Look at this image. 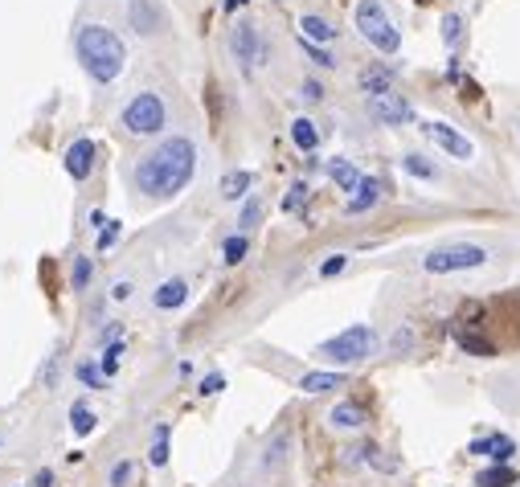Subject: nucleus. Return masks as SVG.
I'll return each mask as SVG.
<instances>
[{
	"instance_id": "f257e3e1",
	"label": "nucleus",
	"mask_w": 520,
	"mask_h": 487,
	"mask_svg": "<svg viewBox=\"0 0 520 487\" xmlns=\"http://www.w3.org/2000/svg\"><path fill=\"white\" fill-rule=\"evenodd\" d=\"M197 172V144L189 136H164L160 144H152L136 168H132V185L144 201H172Z\"/></svg>"
},
{
	"instance_id": "f03ea898",
	"label": "nucleus",
	"mask_w": 520,
	"mask_h": 487,
	"mask_svg": "<svg viewBox=\"0 0 520 487\" xmlns=\"http://www.w3.org/2000/svg\"><path fill=\"white\" fill-rule=\"evenodd\" d=\"M74 54H78V66L86 70V78L99 82V86L119 82V74H123V66H127L123 37H119L111 25H99V21L78 25V33H74Z\"/></svg>"
},
{
	"instance_id": "7ed1b4c3",
	"label": "nucleus",
	"mask_w": 520,
	"mask_h": 487,
	"mask_svg": "<svg viewBox=\"0 0 520 487\" xmlns=\"http://www.w3.org/2000/svg\"><path fill=\"white\" fill-rule=\"evenodd\" d=\"M119 127L127 131V136H136V140H152L160 136V131L168 127V107L156 91H136L132 99L123 103L119 111Z\"/></svg>"
},
{
	"instance_id": "20e7f679",
	"label": "nucleus",
	"mask_w": 520,
	"mask_h": 487,
	"mask_svg": "<svg viewBox=\"0 0 520 487\" xmlns=\"http://www.w3.org/2000/svg\"><path fill=\"white\" fill-rule=\"evenodd\" d=\"M353 25L373 50H381V54H398L402 50V33H398L394 17L385 13L381 0H361V5L353 9Z\"/></svg>"
},
{
	"instance_id": "39448f33",
	"label": "nucleus",
	"mask_w": 520,
	"mask_h": 487,
	"mask_svg": "<svg viewBox=\"0 0 520 487\" xmlns=\"http://www.w3.org/2000/svg\"><path fill=\"white\" fill-rule=\"evenodd\" d=\"M373 352H377V332L369 324H353V328L336 332L332 340H324L316 348V357L328 365H357V361L373 357Z\"/></svg>"
},
{
	"instance_id": "423d86ee",
	"label": "nucleus",
	"mask_w": 520,
	"mask_h": 487,
	"mask_svg": "<svg viewBox=\"0 0 520 487\" xmlns=\"http://www.w3.org/2000/svg\"><path fill=\"white\" fill-rule=\"evenodd\" d=\"M488 262V250L484 246H471V242H451V246H439L422 258V271L426 275H459V271H475Z\"/></svg>"
},
{
	"instance_id": "0eeeda50",
	"label": "nucleus",
	"mask_w": 520,
	"mask_h": 487,
	"mask_svg": "<svg viewBox=\"0 0 520 487\" xmlns=\"http://www.w3.org/2000/svg\"><path fill=\"white\" fill-rule=\"evenodd\" d=\"M230 54H234V62L250 74L258 62H267V41H263V33H258V25H250V21H238L234 29H230Z\"/></svg>"
},
{
	"instance_id": "6e6552de",
	"label": "nucleus",
	"mask_w": 520,
	"mask_h": 487,
	"mask_svg": "<svg viewBox=\"0 0 520 487\" xmlns=\"http://www.w3.org/2000/svg\"><path fill=\"white\" fill-rule=\"evenodd\" d=\"M422 136L435 144V148H443L451 160H471V156H475V144L463 136L459 127H451V123H443V119H426V123H422Z\"/></svg>"
},
{
	"instance_id": "1a4fd4ad",
	"label": "nucleus",
	"mask_w": 520,
	"mask_h": 487,
	"mask_svg": "<svg viewBox=\"0 0 520 487\" xmlns=\"http://www.w3.org/2000/svg\"><path fill=\"white\" fill-rule=\"evenodd\" d=\"M95 164H99V144L95 140H86V136H78L70 148H66V160H62V168H66V176L74 185H86L95 176Z\"/></svg>"
},
{
	"instance_id": "9d476101",
	"label": "nucleus",
	"mask_w": 520,
	"mask_h": 487,
	"mask_svg": "<svg viewBox=\"0 0 520 487\" xmlns=\"http://www.w3.org/2000/svg\"><path fill=\"white\" fill-rule=\"evenodd\" d=\"M369 119L381 127H406V123H414V107L398 91H385V95L369 99Z\"/></svg>"
},
{
	"instance_id": "9b49d317",
	"label": "nucleus",
	"mask_w": 520,
	"mask_h": 487,
	"mask_svg": "<svg viewBox=\"0 0 520 487\" xmlns=\"http://www.w3.org/2000/svg\"><path fill=\"white\" fill-rule=\"evenodd\" d=\"M127 25H132L140 37H152L164 29V9L156 0H127Z\"/></svg>"
},
{
	"instance_id": "f8f14e48",
	"label": "nucleus",
	"mask_w": 520,
	"mask_h": 487,
	"mask_svg": "<svg viewBox=\"0 0 520 487\" xmlns=\"http://www.w3.org/2000/svg\"><path fill=\"white\" fill-rule=\"evenodd\" d=\"M467 451L480 455V459H492V463H508L516 455V442L508 434H484V438H475Z\"/></svg>"
},
{
	"instance_id": "ddd939ff",
	"label": "nucleus",
	"mask_w": 520,
	"mask_h": 487,
	"mask_svg": "<svg viewBox=\"0 0 520 487\" xmlns=\"http://www.w3.org/2000/svg\"><path fill=\"white\" fill-rule=\"evenodd\" d=\"M185 299H189V283H185V279H164V283L152 291V307H160V312L185 307Z\"/></svg>"
},
{
	"instance_id": "4468645a",
	"label": "nucleus",
	"mask_w": 520,
	"mask_h": 487,
	"mask_svg": "<svg viewBox=\"0 0 520 487\" xmlns=\"http://www.w3.org/2000/svg\"><path fill=\"white\" fill-rule=\"evenodd\" d=\"M369 418H365V406H357V402H336L332 410H328V426L332 430H361Z\"/></svg>"
},
{
	"instance_id": "2eb2a0df",
	"label": "nucleus",
	"mask_w": 520,
	"mask_h": 487,
	"mask_svg": "<svg viewBox=\"0 0 520 487\" xmlns=\"http://www.w3.org/2000/svg\"><path fill=\"white\" fill-rule=\"evenodd\" d=\"M381 193H385V185L377 181V176H361V185H357V193L349 197V213H365V209H373L377 201H381Z\"/></svg>"
},
{
	"instance_id": "dca6fc26",
	"label": "nucleus",
	"mask_w": 520,
	"mask_h": 487,
	"mask_svg": "<svg viewBox=\"0 0 520 487\" xmlns=\"http://www.w3.org/2000/svg\"><path fill=\"white\" fill-rule=\"evenodd\" d=\"M328 176H332V185H336L340 193H357V185H361L365 172H357L353 160H340V156H336V160L328 164Z\"/></svg>"
},
{
	"instance_id": "f3484780",
	"label": "nucleus",
	"mask_w": 520,
	"mask_h": 487,
	"mask_svg": "<svg viewBox=\"0 0 520 487\" xmlns=\"http://www.w3.org/2000/svg\"><path fill=\"white\" fill-rule=\"evenodd\" d=\"M299 37H303V41H316V46H328V41L336 37V29H332L324 17H316V13H303V17H299Z\"/></svg>"
},
{
	"instance_id": "a211bd4d",
	"label": "nucleus",
	"mask_w": 520,
	"mask_h": 487,
	"mask_svg": "<svg viewBox=\"0 0 520 487\" xmlns=\"http://www.w3.org/2000/svg\"><path fill=\"white\" fill-rule=\"evenodd\" d=\"M299 389H303V393H332V389H344V373H340V369H324V373H303Z\"/></svg>"
},
{
	"instance_id": "6ab92c4d",
	"label": "nucleus",
	"mask_w": 520,
	"mask_h": 487,
	"mask_svg": "<svg viewBox=\"0 0 520 487\" xmlns=\"http://www.w3.org/2000/svg\"><path fill=\"white\" fill-rule=\"evenodd\" d=\"M291 144L299 148V152H316L320 148V127L312 123V119H291Z\"/></svg>"
},
{
	"instance_id": "aec40b11",
	"label": "nucleus",
	"mask_w": 520,
	"mask_h": 487,
	"mask_svg": "<svg viewBox=\"0 0 520 487\" xmlns=\"http://www.w3.org/2000/svg\"><path fill=\"white\" fill-rule=\"evenodd\" d=\"M250 185H254V172H226L222 176V197L226 201H246L250 197Z\"/></svg>"
},
{
	"instance_id": "412c9836",
	"label": "nucleus",
	"mask_w": 520,
	"mask_h": 487,
	"mask_svg": "<svg viewBox=\"0 0 520 487\" xmlns=\"http://www.w3.org/2000/svg\"><path fill=\"white\" fill-rule=\"evenodd\" d=\"M361 91L373 99V95H385V91H394V70H385V66H373L361 74Z\"/></svg>"
},
{
	"instance_id": "4be33fe9",
	"label": "nucleus",
	"mask_w": 520,
	"mask_h": 487,
	"mask_svg": "<svg viewBox=\"0 0 520 487\" xmlns=\"http://www.w3.org/2000/svg\"><path fill=\"white\" fill-rule=\"evenodd\" d=\"M455 344L463 352H471V357H496V344L484 340V336H475V332H467V328H455Z\"/></svg>"
},
{
	"instance_id": "5701e85b",
	"label": "nucleus",
	"mask_w": 520,
	"mask_h": 487,
	"mask_svg": "<svg viewBox=\"0 0 520 487\" xmlns=\"http://www.w3.org/2000/svg\"><path fill=\"white\" fill-rule=\"evenodd\" d=\"M512 483H516V471L508 463H492L475 475V487H512Z\"/></svg>"
},
{
	"instance_id": "b1692460",
	"label": "nucleus",
	"mask_w": 520,
	"mask_h": 487,
	"mask_svg": "<svg viewBox=\"0 0 520 487\" xmlns=\"http://www.w3.org/2000/svg\"><path fill=\"white\" fill-rule=\"evenodd\" d=\"M246 254H250V238L246 234H230L226 246H222V262H226V267H238Z\"/></svg>"
},
{
	"instance_id": "393cba45",
	"label": "nucleus",
	"mask_w": 520,
	"mask_h": 487,
	"mask_svg": "<svg viewBox=\"0 0 520 487\" xmlns=\"http://www.w3.org/2000/svg\"><path fill=\"white\" fill-rule=\"evenodd\" d=\"M287 451H291V434H287V430H279V434H275V442H267L263 467H279V463L287 459Z\"/></svg>"
},
{
	"instance_id": "a878e982",
	"label": "nucleus",
	"mask_w": 520,
	"mask_h": 487,
	"mask_svg": "<svg viewBox=\"0 0 520 487\" xmlns=\"http://www.w3.org/2000/svg\"><path fill=\"white\" fill-rule=\"evenodd\" d=\"M402 168L410 172V176H418V181H435V164H430L426 156H418V152H410V156H402Z\"/></svg>"
},
{
	"instance_id": "bb28decb",
	"label": "nucleus",
	"mask_w": 520,
	"mask_h": 487,
	"mask_svg": "<svg viewBox=\"0 0 520 487\" xmlns=\"http://www.w3.org/2000/svg\"><path fill=\"white\" fill-rule=\"evenodd\" d=\"M148 463H152V467H168V422H160V426H156V438H152Z\"/></svg>"
},
{
	"instance_id": "cd10ccee",
	"label": "nucleus",
	"mask_w": 520,
	"mask_h": 487,
	"mask_svg": "<svg viewBox=\"0 0 520 487\" xmlns=\"http://www.w3.org/2000/svg\"><path fill=\"white\" fill-rule=\"evenodd\" d=\"M258 217H263V205H258V197H246L242 209H238V230H242V234L254 230V226H258Z\"/></svg>"
},
{
	"instance_id": "c85d7f7f",
	"label": "nucleus",
	"mask_w": 520,
	"mask_h": 487,
	"mask_svg": "<svg viewBox=\"0 0 520 487\" xmlns=\"http://www.w3.org/2000/svg\"><path fill=\"white\" fill-rule=\"evenodd\" d=\"M95 422H99V418H95L91 410H86L82 402H78V406H70V426H74V434H91V430H95Z\"/></svg>"
},
{
	"instance_id": "c756f323",
	"label": "nucleus",
	"mask_w": 520,
	"mask_h": 487,
	"mask_svg": "<svg viewBox=\"0 0 520 487\" xmlns=\"http://www.w3.org/2000/svg\"><path fill=\"white\" fill-rule=\"evenodd\" d=\"M443 41H447V46H459V41H463V17L459 13L443 17Z\"/></svg>"
},
{
	"instance_id": "7c9ffc66",
	"label": "nucleus",
	"mask_w": 520,
	"mask_h": 487,
	"mask_svg": "<svg viewBox=\"0 0 520 487\" xmlns=\"http://www.w3.org/2000/svg\"><path fill=\"white\" fill-rule=\"evenodd\" d=\"M86 283H91V258H74L70 287H74V291H86Z\"/></svg>"
},
{
	"instance_id": "2f4dec72",
	"label": "nucleus",
	"mask_w": 520,
	"mask_h": 487,
	"mask_svg": "<svg viewBox=\"0 0 520 487\" xmlns=\"http://www.w3.org/2000/svg\"><path fill=\"white\" fill-rule=\"evenodd\" d=\"M303 201H308V181H295V185L287 189V197H283V213H295Z\"/></svg>"
},
{
	"instance_id": "473e14b6",
	"label": "nucleus",
	"mask_w": 520,
	"mask_h": 487,
	"mask_svg": "<svg viewBox=\"0 0 520 487\" xmlns=\"http://www.w3.org/2000/svg\"><path fill=\"white\" fill-rule=\"evenodd\" d=\"M299 50L308 54V58H312L316 66H324V70H328V66H336V62H332V54H328L324 46H316V41H303V37H299Z\"/></svg>"
},
{
	"instance_id": "72a5a7b5",
	"label": "nucleus",
	"mask_w": 520,
	"mask_h": 487,
	"mask_svg": "<svg viewBox=\"0 0 520 487\" xmlns=\"http://www.w3.org/2000/svg\"><path fill=\"white\" fill-rule=\"evenodd\" d=\"M74 373H78V381H86L91 389H107V377H103V373H99L95 365H78Z\"/></svg>"
},
{
	"instance_id": "f704fd0d",
	"label": "nucleus",
	"mask_w": 520,
	"mask_h": 487,
	"mask_svg": "<svg viewBox=\"0 0 520 487\" xmlns=\"http://www.w3.org/2000/svg\"><path fill=\"white\" fill-rule=\"evenodd\" d=\"M119 234H123V226H119V221H107V230H99L95 246H99V250H111V246L119 242Z\"/></svg>"
},
{
	"instance_id": "c9c22d12",
	"label": "nucleus",
	"mask_w": 520,
	"mask_h": 487,
	"mask_svg": "<svg viewBox=\"0 0 520 487\" xmlns=\"http://www.w3.org/2000/svg\"><path fill=\"white\" fill-rule=\"evenodd\" d=\"M222 389H226V377H222V373H209V377H201V385H197L201 397H213V393H222Z\"/></svg>"
},
{
	"instance_id": "e433bc0d",
	"label": "nucleus",
	"mask_w": 520,
	"mask_h": 487,
	"mask_svg": "<svg viewBox=\"0 0 520 487\" xmlns=\"http://www.w3.org/2000/svg\"><path fill=\"white\" fill-rule=\"evenodd\" d=\"M344 267H349V254H332V258L324 262V267H320V275H324V279H332V275H340Z\"/></svg>"
},
{
	"instance_id": "4c0bfd02",
	"label": "nucleus",
	"mask_w": 520,
	"mask_h": 487,
	"mask_svg": "<svg viewBox=\"0 0 520 487\" xmlns=\"http://www.w3.org/2000/svg\"><path fill=\"white\" fill-rule=\"evenodd\" d=\"M132 471H136V463H115L111 467V487H123L127 479H132Z\"/></svg>"
},
{
	"instance_id": "58836bf2",
	"label": "nucleus",
	"mask_w": 520,
	"mask_h": 487,
	"mask_svg": "<svg viewBox=\"0 0 520 487\" xmlns=\"http://www.w3.org/2000/svg\"><path fill=\"white\" fill-rule=\"evenodd\" d=\"M299 95H303V99H308V103H320V99H324V86H320L316 78H308V82H303V86H299Z\"/></svg>"
},
{
	"instance_id": "ea45409f",
	"label": "nucleus",
	"mask_w": 520,
	"mask_h": 487,
	"mask_svg": "<svg viewBox=\"0 0 520 487\" xmlns=\"http://www.w3.org/2000/svg\"><path fill=\"white\" fill-rule=\"evenodd\" d=\"M29 487H54V471H50V467H41V471L33 475V483H29Z\"/></svg>"
},
{
	"instance_id": "a19ab883",
	"label": "nucleus",
	"mask_w": 520,
	"mask_h": 487,
	"mask_svg": "<svg viewBox=\"0 0 520 487\" xmlns=\"http://www.w3.org/2000/svg\"><path fill=\"white\" fill-rule=\"evenodd\" d=\"M127 295H132V283H115V287H111V299H119V303H123Z\"/></svg>"
},
{
	"instance_id": "79ce46f5",
	"label": "nucleus",
	"mask_w": 520,
	"mask_h": 487,
	"mask_svg": "<svg viewBox=\"0 0 520 487\" xmlns=\"http://www.w3.org/2000/svg\"><path fill=\"white\" fill-rule=\"evenodd\" d=\"M410 344H414V336H410V332H398V336H394V348H398V352H406Z\"/></svg>"
},
{
	"instance_id": "37998d69",
	"label": "nucleus",
	"mask_w": 520,
	"mask_h": 487,
	"mask_svg": "<svg viewBox=\"0 0 520 487\" xmlns=\"http://www.w3.org/2000/svg\"><path fill=\"white\" fill-rule=\"evenodd\" d=\"M54 377H58V357H50V365H46V385H54Z\"/></svg>"
},
{
	"instance_id": "c03bdc74",
	"label": "nucleus",
	"mask_w": 520,
	"mask_h": 487,
	"mask_svg": "<svg viewBox=\"0 0 520 487\" xmlns=\"http://www.w3.org/2000/svg\"><path fill=\"white\" fill-rule=\"evenodd\" d=\"M242 5H246V0H226V5H222V9H226V13H238Z\"/></svg>"
},
{
	"instance_id": "a18cd8bd",
	"label": "nucleus",
	"mask_w": 520,
	"mask_h": 487,
	"mask_svg": "<svg viewBox=\"0 0 520 487\" xmlns=\"http://www.w3.org/2000/svg\"><path fill=\"white\" fill-rule=\"evenodd\" d=\"M0 447H5V434H0Z\"/></svg>"
},
{
	"instance_id": "49530a36",
	"label": "nucleus",
	"mask_w": 520,
	"mask_h": 487,
	"mask_svg": "<svg viewBox=\"0 0 520 487\" xmlns=\"http://www.w3.org/2000/svg\"><path fill=\"white\" fill-rule=\"evenodd\" d=\"M516 127H520V123H516Z\"/></svg>"
}]
</instances>
